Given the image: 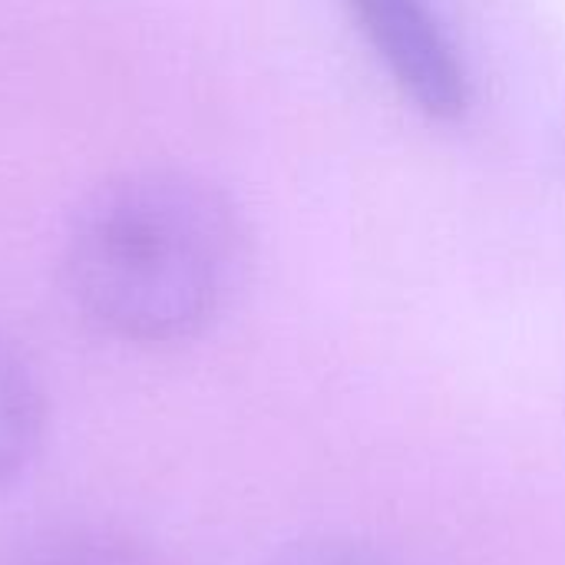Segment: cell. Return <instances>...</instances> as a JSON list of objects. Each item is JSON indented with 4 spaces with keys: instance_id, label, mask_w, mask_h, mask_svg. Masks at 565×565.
<instances>
[{
    "instance_id": "277c9868",
    "label": "cell",
    "mask_w": 565,
    "mask_h": 565,
    "mask_svg": "<svg viewBox=\"0 0 565 565\" xmlns=\"http://www.w3.org/2000/svg\"><path fill=\"white\" fill-rule=\"evenodd\" d=\"M46 401L33 364L0 334V487L10 483L36 454Z\"/></svg>"
},
{
    "instance_id": "7a4b0ae2",
    "label": "cell",
    "mask_w": 565,
    "mask_h": 565,
    "mask_svg": "<svg viewBox=\"0 0 565 565\" xmlns=\"http://www.w3.org/2000/svg\"><path fill=\"white\" fill-rule=\"evenodd\" d=\"M394 83L434 119H460L470 106L467 70L424 0H348Z\"/></svg>"
},
{
    "instance_id": "3957f363",
    "label": "cell",
    "mask_w": 565,
    "mask_h": 565,
    "mask_svg": "<svg viewBox=\"0 0 565 565\" xmlns=\"http://www.w3.org/2000/svg\"><path fill=\"white\" fill-rule=\"evenodd\" d=\"M0 565H159L122 530L99 523H43L3 546Z\"/></svg>"
},
{
    "instance_id": "5b68a950",
    "label": "cell",
    "mask_w": 565,
    "mask_h": 565,
    "mask_svg": "<svg viewBox=\"0 0 565 565\" xmlns=\"http://www.w3.org/2000/svg\"><path fill=\"white\" fill-rule=\"evenodd\" d=\"M271 565H391L381 553L354 540H305Z\"/></svg>"
},
{
    "instance_id": "6da1fadb",
    "label": "cell",
    "mask_w": 565,
    "mask_h": 565,
    "mask_svg": "<svg viewBox=\"0 0 565 565\" xmlns=\"http://www.w3.org/2000/svg\"><path fill=\"white\" fill-rule=\"evenodd\" d=\"M245 222L215 182L185 169H132L93 189L63 238L76 311L129 344L199 334L245 268Z\"/></svg>"
}]
</instances>
